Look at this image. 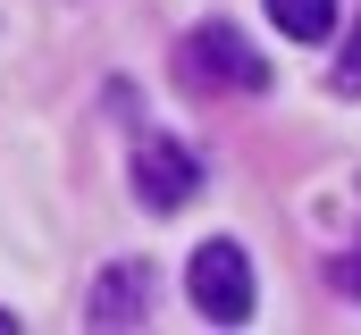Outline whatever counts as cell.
<instances>
[{"label": "cell", "instance_id": "7a4b0ae2", "mask_svg": "<svg viewBox=\"0 0 361 335\" xmlns=\"http://www.w3.org/2000/svg\"><path fill=\"white\" fill-rule=\"evenodd\" d=\"M185 68L202 84H219V92H261L269 68H261V51L235 34V25H193V42H185Z\"/></svg>", "mask_w": 361, "mask_h": 335}, {"label": "cell", "instance_id": "8992f818", "mask_svg": "<svg viewBox=\"0 0 361 335\" xmlns=\"http://www.w3.org/2000/svg\"><path fill=\"white\" fill-rule=\"evenodd\" d=\"M336 92H361V25H353V51L336 59Z\"/></svg>", "mask_w": 361, "mask_h": 335}, {"label": "cell", "instance_id": "6da1fadb", "mask_svg": "<svg viewBox=\"0 0 361 335\" xmlns=\"http://www.w3.org/2000/svg\"><path fill=\"white\" fill-rule=\"evenodd\" d=\"M185 293H193V310L210 327H244L252 319V260H244V244H202L193 268H185Z\"/></svg>", "mask_w": 361, "mask_h": 335}, {"label": "cell", "instance_id": "52a82bcc", "mask_svg": "<svg viewBox=\"0 0 361 335\" xmlns=\"http://www.w3.org/2000/svg\"><path fill=\"white\" fill-rule=\"evenodd\" d=\"M345 285H353V293H361V251H353V260H345Z\"/></svg>", "mask_w": 361, "mask_h": 335}, {"label": "cell", "instance_id": "277c9868", "mask_svg": "<svg viewBox=\"0 0 361 335\" xmlns=\"http://www.w3.org/2000/svg\"><path fill=\"white\" fill-rule=\"evenodd\" d=\"M143 319V268H109L92 285V327H135Z\"/></svg>", "mask_w": 361, "mask_h": 335}, {"label": "cell", "instance_id": "5b68a950", "mask_svg": "<svg viewBox=\"0 0 361 335\" xmlns=\"http://www.w3.org/2000/svg\"><path fill=\"white\" fill-rule=\"evenodd\" d=\"M277 34H294V42H319L328 25H336V0H269Z\"/></svg>", "mask_w": 361, "mask_h": 335}, {"label": "cell", "instance_id": "3957f363", "mask_svg": "<svg viewBox=\"0 0 361 335\" xmlns=\"http://www.w3.org/2000/svg\"><path fill=\"white\" fill-rule=\"evenodd\" d=\"M135 193L152 201V210H185L193 193H202V168L185 143H143V160H135Z\"/></svg>", "mask_w": 361, "mask_h": 335}, {"label": "cell", "instance_id": "ba28073f", "mask_svg": "<svg viewBox=\"0 0 361 335\" xmlns=\"http://www.w3.org/2000/svg\"><path fill=\"white\" fill-rule=\"evenodd\" d=\"M8 327H17V319H8V310H0V335H8Z\"/></svg>", "mask_w": 361, "mask_h": 335}]
</instances>
